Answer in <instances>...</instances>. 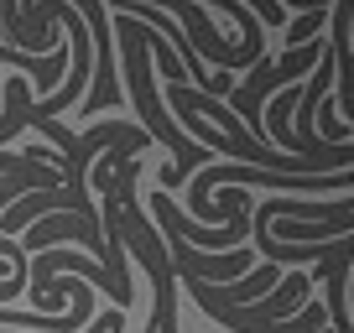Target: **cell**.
Returning <instances> with one entry per match:
<instances>
[{
	"label": "cell",
	"mask_w": 354,
	"mask_h": 333,
	"mask_svg": "<svg viewBox=\"0 0 354 333\" xmlns=\"http://www.w3.org/2000/svg\"><path fill=\"white\" fill-rule=\"evenodd\" d=\"M308 292H313V271L292 266L287 276L277 281V292H266V297L250 302V307H219V302H198V307L230 333H271L277 323L297 318V312L308 307Z\"/></svg>",
	"instance_id": "1"
},
{
	"label": "cell",
	"mask_w": 354,
	"mask_h": 333,
	"mask_svg": "<svg viewBox=\"0 0 354 333\" xmlns=\"http://www.w3.org/2000/svg\"><path fill=\"white\" fill-rule=\"evenodd\" d=\"M0 94H6V78H0Z\"/></svg>",
	"instance_id": "2"
}]
</instances>
